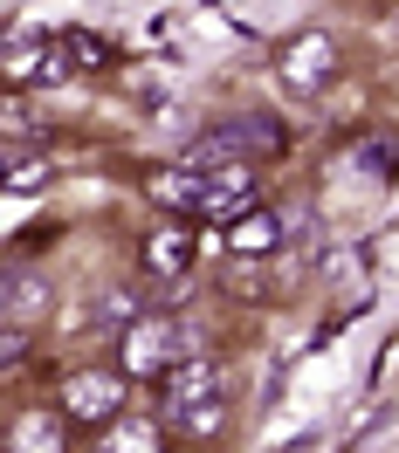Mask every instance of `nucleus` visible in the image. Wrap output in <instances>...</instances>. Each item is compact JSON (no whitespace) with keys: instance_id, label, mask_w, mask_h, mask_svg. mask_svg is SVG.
<instances>
[{"instance_id":"nucleus-10","label":"nucleus","mask_w":399,"mask_h":453,"mask_svg":"<svg viewBox=\"0 0 399 453\" xmlns=\"http://www.w3.org/2000/svg\"><path fill=\"white\" fill-rule=\"evenodd\" d=\"M221 385H228V371L214 365V357H179V365L166 371V426L179 419V412H186V405H200V398L207 392H221Z\"/></svg>"},{"instance_id":"nucleus-17","label":"nucleus","mask_w":399,"mask_h":453,"mask_svg":"<svg viewBox=\"0 0 399 453\" xmlns=\"http://www.w3.org/2000/svg\"><path fill=\"white\" fill-rule=\"evenodd\" d=\"M131 316H145V303L131 296V288H104V296H97V323H111V330H124Z\"/></svg>"},{"instance_id":"nucleus-12","label":"nucleus","mask_w":399,"mask_h":453,"mask_svg":"<svg viewBox=\"0 0 399 453\" xmlns=\"http://www.w3.org/2000/svg\"><path fill=\"white\" fill-rule=\"evenodd\" d=\"M221 288H228V296H241V303H276L289 282H276V275H269V261H255V255H228Z\"/></svg>"},{"instance_id":"nucleus-1","label":"nucleus","mask_w":399,"mask_h":453,"mask_svg":"<svg viewBox=\"0 0 399 453\" xmlns=\"http://www.w3.org/2000/svg\"><path fill=\"white\" fill-rule=\"evenodd\" d=\"M193 350H200L193 330L166 310H145L117 330V371H124L131 385H166V371L179 365V357H193Z\"/></svg>"},{"instance_id":"nucleus-16","label":"nucleus","mask_w":399,"mask_h":453,"mask_svg":"<svg viewBox=\"0 0 399 453\" xmlns=\"http://www.w3.org/2000/svg\"><path fill=\"white\" fill-rule=\"evenodd\" d=\"M49 49H56V42L14 35V42L0 49V76H7V89H28V83H42V62H49Z\"/></svg>"},{"instance_id":"nucleus-8","label":"nucleus","mask_w":399,"mask_h":453,"mask_svg":"<svg viewBox=\"0 0 399 453\" xmlns=\"http://www.w3.org/2000/svg\"><path fill=\"white\" fill-rule=\"evenodd\" d=\"M69 412L62 405H28V412H14L7 419V433H0V447L7 453H62L69 447Z\"/></svg>"},{"instance_id":"nucleus-5","label":"nucleus","mask_w":399,"mask_h":453,"mask_svg":"<svg viewBox=\"0 0 399 453\" xmlns=\"http://www.w3.org/2000/svg\"><path fill=\"white\" fill-rule=\"evenodd\" d=\"M255 199H262V172H255V158H234V165H214V172H207V186H200V213H193V220L228 226L234 213H248Z\"/></svg>"},{"instance_id":"nucleus-4","label":"nucleus","mask_w":399,"mask_h":453,"mask_svg":"<svg viewBox=\"0 0 399 453\" xmlns=\"http://www.w3.org/2000/svg\"><path fill=\"white\" fill-rule=\"evenodd\" d=\"M138 261H145V275H152V282H186V275H193V261H200L193 220H186V213H166V220L138 241Z\"/></svg>"},{"instance_id":"nucleus-13","label":"nucleus","mask_w":399,"mask_h":453,"mask_svg":"<svg viewBox=\"0 0 399 453\" xmlns=\"http://www.w3.org/2000/svg\"><path fill=\"white\" fill-rule=\"evenodd\" d=\"M159 419H166V412H159ZM159 419H145V412H117L97 440H104V453H159V447H166Z\"/></svg>"},{"instance_id":"nucleus-7","label":"nucleus","mask_w":399,"mask_h":453,"mask_svg":"<svg viewBox=\"0 0 399 453\" xmlns=\"http://www.w3.org/2000/svg\"><path fill=\"white\" fill-rule=\"evenodd\" d=\"M283 241H289V213L283 206H248V213H234L228 234H221V248L228 255H255V261H276L283 255Z\"/></svg>"},{"instance_id":"nucleus-20","label":"nucleus","mask_w":399,"mask_h":453,"mask_svg":"<svg viewBox=\"0 0 399 453\" xmlns=\"http://www.w3.org/2000/svg\"><path fill=\"white\" fill-rule=\"evenodd\" d=\"M372 378H399V337L386 343V357H379V371H372Z\"/></svg>"},{"instance_id":"nucleus-9","label":"nucleus","mask_w":399,"mask_h":453,"mask_svg":"<svg viewBox=\"0 0 399 453\" xmlns=\"http://www.w3.org/2000/svg\"><path fill=\"white\" fill-rule=\"evenodd\" d=\"M200 186H207V172L186 165V158L145 172V199H152L159 213H186V220H193V213H200Z\"/></svg>"},{"instance_id":"nucleus-11","label":"nucleus","mask_w":399,"mask_h":453,"mask_svg":"<svg viewBox=\"0 0 399 453\" xmlns=\"http://www.w3.org/2000/svg\"><path fill=\"white\" fill-rule=\"evenodd\" d=\"M221 124H228V138L241 144V151H248V158H276V151H283V117L276 111H234V117H221Z\"/></svg>"},{"instance_id":"nucleus-19","label":"nucleus","mask_w":399,"mask_h":453,"mask_svg":"<svg viewBox=\"0 0 399 453\" xmlns=\"http://www.w3.org/2000/svg\"><path fill=\"white\" fill-rule=\"evenodd\" d=\"M28 131H35L28 104H21V96H7V144H28Z\"/></svg>"},{"instance_id":"nucleus-3","label":"nucleus","mask_w":399,"mask_h":453,"mask_svg":"<svg viewBox=\"0 0 399 453\" xmlns=\"http://www.w3.org/2000/svg\"><path fill=\"white\" fill-rule=\"evenodd\" d=\"M276 76H283L289 96H324V89L344 76V49L331 28H303L276 49Z\"/></svg>"},{"instance_id":"nucleus-6","label":"nucleus","mask_w":399,"mask_h":453,"mask_svg":"<svg viewBox=\"0 0 399 453\" xmlns=\"http://www.w3.org/2000/svg\"><path fill=\"white\" fill-rule=\"evenodd\" d=\"M49 316H56V282H49V268H7V275H0V323L42 330Z\"/></svg>"},{"instance_id":"nucleus-15","label":"nucleus","mask_w":399,"mask_h":453,"mask_svg":"<svg viewBox=\"0 0 399 453\" xmlns=\"http://www.w3.org/2000/svg\"><path fill=\"white\" fill-rule=\"evenodd\" d=\"M0 179H7V193H42V186L56 179V165H49V151H35V144H7Z\"/></svg>"},{"instance_id":"nucleus-14","label":"nucleus","mask_w":399,"mask_h":453,"mask_svg":"<svg viewBox=\"0 0 399 453\" xmlns=\"http://www.w3.org/2000/svg\"><path fill=\"white\" fill-rule=\"evenodd\" d=\"M228 426H234V405L221 392H207L200 405H186V412L172 419V433H186V440H200V447H214V440H228Z\"/></svg>"},{"instance_id":"nucleus-2","label":"nucleus","mask_w":399,"mask_h":453,"mask_svg":"<svg viewBox=\"0 0 399 453\" xmlns=\"http://www.w3.org/2000/svg\"><path fill=\"white\" fill-rule=\"evenodd\" d=\"M124 398H131V378H124V371H117V357H111V365H76V371H62L56 405L83 426V433H104V426L124 412Z\"/></svg>"},{"instance_id":"nucleus-18","label":"nucleus","mask_w":399,"mask_h":453,"mask_svg":"<svg viewBox=\"0 0 399 453\" xmlns=\"http://www.w3.org/2000/svg\"><path fill=\"white\" fill-rule=\"evenodd\" d=\"M69 42V56H76V69H111V49L97 42V35H62Z\"/></svg>"}]
</instances>
